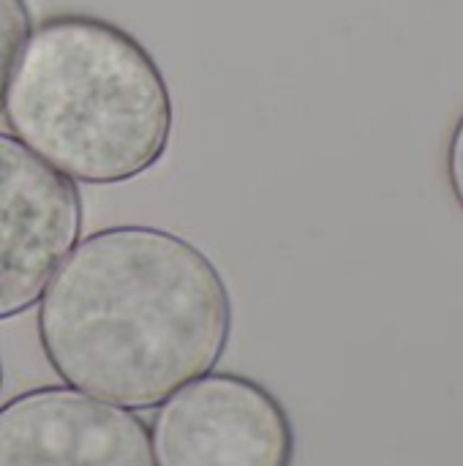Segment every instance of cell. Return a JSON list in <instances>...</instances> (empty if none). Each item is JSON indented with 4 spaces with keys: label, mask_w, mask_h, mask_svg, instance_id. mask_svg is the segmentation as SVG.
<instances>
[{
    "label": "cell",
    "mask_w": 463,
    "mask_h": 466,
    "mask_svg": "<svg viewBox=\"0 0 463 466\" xmlns=\"http://www.w3.org/2000/svg\"><path fill=\"white\" fill-rule=\"evenodd\" d=\"M38 341L74 390L156 410L210 374L232 339V295L177 232L123 224L79 240L38 300Z\"/></svg>",
    "instance_id": "obj_1"
},
{
    "label": "cell",
    "mask_w": 463,
    "mask_h": 466,
    "mask_svg": "<svg viewBox=\"0 0 463 466\" xmlns=\"http://www.w3.org/2000/svg\"><path fill=\"white\" fill-rule=\"evenodd\" d=\"M3 120L68 180L117 186L161 164L175 104L136 35L93 14H55L30 30L16 57Z\"/></svg>",
    "instance_id": "obj_2"
},
{
    "label": "cell",
    "mask_w": 463,
    "mask_h": 466,
    "mask_svg": "<svg viewBox=\"0 0 463 466\" xmlns=\"http://www.w3.org/2000/svg\"><path fill=\"white\" fill-rule=\"evenodd\" d=\"M156 466H292L295 429L262 382L210 371L180 388L150 426Z\"/></svg>",
    "instance_id": "obj_3"
},
{
    "label": "cell",
    "mask_w": 463,
    "mask_h": 466,
    "mask_svg": "<svg viewBox=\"0 0 463 466\" xmlns=\"http://www.w3.org/2000/svg\"><path fill=\"white\" fill-rule=\"evenodd\" d=\"M79 235L82 197L74 180L0 134V322L44 298Z\"/></svg>",
    "instance_id": "obj_4"
},
{
    "label": "cell",
    "mask_w": 463,
    "mask_h": 466,
    "mask_svg": "<svg viewBox=\"0 0 463 466\" xmlns=\"http://www.w3.org/2000/svg\"><path fill=\"white\" fill-rule=\"evenodd\" d=\"M0 466H156L150 426L131 410L44 385L0 407Z\"/></svg>",
    "instance_id": "obj_5"
},
{
    "label": "cell",
    "mask_w": 463,
    "mask_h": 466,
    "mask_svg": "<svg viewBox=\"0 0 463 466\" xmlns=\"http://www.w3.org/2000/svg\"><path fill=\"white\" fill-rule=\"evenodd\" d=\"M33 30L30 3L27 0H0V115L5 101V87L16 57Z\"/></svg>",
    "instance_id": "obj_6"
},
{
    "label": "cell",
    "mask_w": 463,
    "mask_h": 466,
    "mask_svg": "<svg viewBox=\"0 0 463 466\" xmlns=\"http://www.w3.org/2000/svg\"><path fill=\"white\" fill-rule=\"evenodd\" d=\"M445 172H448V186L453 199L458 202L463 213V112L456 120L453 131H450V142H448V156H445Z\"/></svg>",
    "instance_id": "obj_7"
},
{
    "label": "cell",
    "mask_w": 463,
    "mask_h": 466,
    "mask_svg": "<svg viewBox=\"0 0 463 466\" xmlns=\"http://www.w3.org/2000/svg\"><path fill=\"white\" fill-rule=\"evenodd\" d=\"M0 382H3V371H0Z\"/></svg>",
    "instance_id": "obj_8"
}]
</instances>
